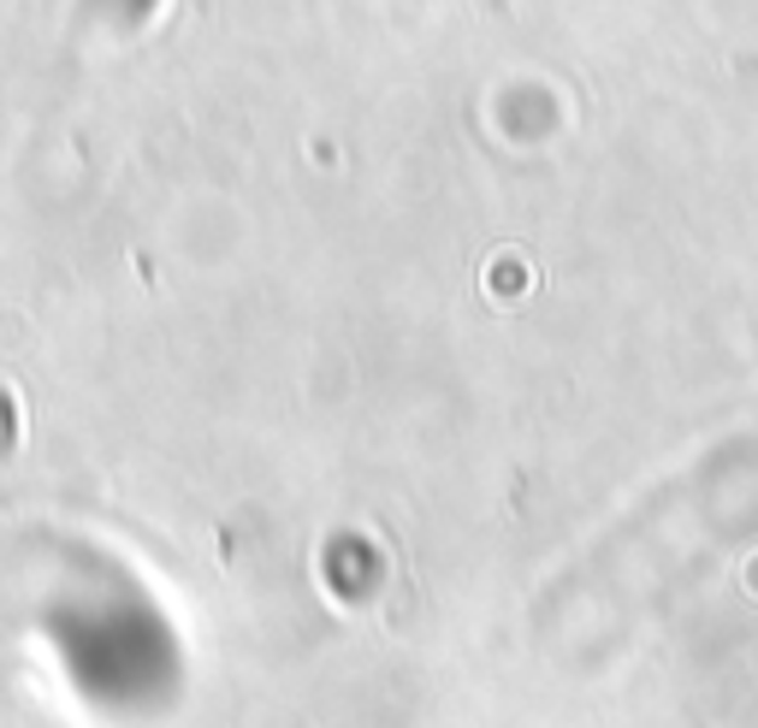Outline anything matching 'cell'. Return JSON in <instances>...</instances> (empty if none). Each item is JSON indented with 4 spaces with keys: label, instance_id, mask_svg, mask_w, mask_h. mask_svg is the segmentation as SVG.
I'll use <instances>...</instances> for the list:
<instances>
[{
    "label": "cell",
    "instance_id": "cell-1",
    "mask_svg": "<svg viewBox=\"0 0 758 728\" xmlns=\"http://www.w3.org/2000/svg\"><path fill=\"white\" fill-rule=\"evenodd\" d=\"M90 7L113 24V31H137V24L149 19V12L160 7V0H90Z\"/></svg>",
    "mask_w": 758,
    "mask_h": 728
}]
</instances>
